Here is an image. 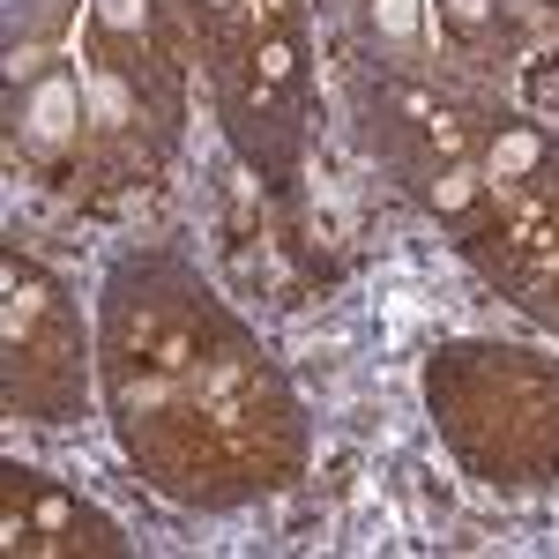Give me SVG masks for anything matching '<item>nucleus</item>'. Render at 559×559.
<instances>
[{"label":"nucleus","mask_w":559,"mask_h":559,"mask_svg":"<svg viewBox=\"0 0 559 559\" xmlns=\"http://www.w3.org/2000/svg\"><path fill=\"white\" fill-rule=\"evenodd\" d=\"M97 388L128 463L165 500L247 508L306 463V418L261 336L173 254H134L97 292Z\"/></svg>","instance_id":"nucleus-1"},{"label":"nucleus","mask_w":559,"mask_h":559,"mask_svg":"<svg viewBox=\"0 0 559 559\" xmlns=\"http://www.w3.org/2000/svg\"><path fill=\"white\" fill-rule=\"evenodd\" d=\"M432 432L485 485H552L559 477V366L522 344H440L426 366Z\"/></svg>","instance_id":"nucleus-2"},{"label":"nucleus","mask_w":559,"mask_h":559,"mask_svg":"<svg viewBox=\"0 0 559 559\" xmlns=\"http://www.w3.org/2000/svg\"><path fill=\"white\" fill-rule=\"evenodd\" d=\"M210 83L231 150L269 179H292L306 105L299 0H224L210 8Z\"/></svg>","instance_id":"nucleus-3"},{"label":"nucleus","mask_w":559,"mask_h":559,"mask_svg":"<svg viewBox=\"0 0 559 559\" xmlns=\"http://www.w3.org/2000/svg\"><path fill=\"white\" fill-rule=\"evenodd\" d=\"M471 261L537 321L559 329V142L508 128L485 150V216L471 224Z\"/></svg>","instance_id":"nucleus-4"},{"label":"nucleus","mask_w":559,"mask_h":559,"mask_svg":"<svg viewBox=\"0 0 559 559\" xmlns=\"http://www.w3.org/2000/svg\"><path fill=\"white\" fill-rule=\"evenodd\" d=\"M0 366H8V418L60 426L83 411L90 366L83 358V313L60 276H45L31 254H0Z\"/></svg>","instance_id":"nucleus-5"},{"label":"nucleus","mask_w":559,"mask_h":559,"mask_svg":"<svg viewBox=\"0 0 559 559\" xmlns=\"http://www.w3.org/2000/svg\"><path fill=\"white\" fill-rule=\"evenodd\" d=\"M0 545L15 559L23 552L31 559L38 552H128V537L97 515L83 492H68L45 471H23V463L0 471Z\"/></svg>","instance_id":"nucleus-6"},{"label":"nucleus","mask_w":559,"mask_h":559,"mask_svg":"<svg viewBox=\"0 0 559 559\" xmlns=\"http://www.w3.org/2000/svg\"><path fill=\"white\" fill-rule=\"evenodd\" d=\"M83 75L68 60H45L38 83L23 90V142L38 157H60V150H83Z\"/></svg>","instance_id":"nucleus-7"},{"label":"nucleus","mask_w":559,"mask_h":559,"mask_svg":"<svg viewBox=\"0 0 559 559\" xmlns=\"http://www.w3.org/2000/svg\"><path fill=\"white\" fill-rule=\"evenodd\" d=\"M90 23H97V38H157L165 8L157 0H97Z\"/></svg>","instance_id":"nucleus-8"},{"label":"nucleus","mask_w":559,"mask_h":559,"mask_svg":"<svg viewBox=\"0 0 559 559\" xmlns=\"http://www.w3.org/2000/svg\"><path fill=\"white\" fill-rule=\"evenodd\" d=\"M68 8H75V0H38V38H52V31L68 23Z\"/></svg>","instance_id":"nucleus-9"}]
</instances>
